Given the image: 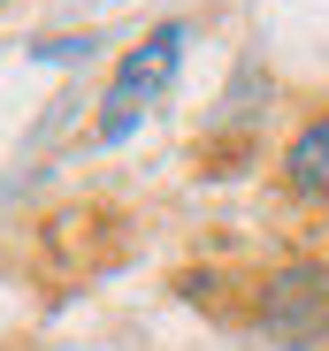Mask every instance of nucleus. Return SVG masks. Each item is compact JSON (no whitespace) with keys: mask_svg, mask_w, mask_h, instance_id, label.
I'll list each match as a JSON object with an SVG mask.
<instances>
[{"mask_svg":"<svg viewBox=\"0 0 329 351\" xmlns=\"http://www.w3.org/2000/svg\"><path fill=\"white\" fill-rule=\"evenodd\" d=\"M92 46H100V38H38L31 53H38V62H84Z\"/></svg>","mask_w":329,"mask_h":351,"instance_id":"nucleus-4","label":"nucleus"},{"mask_svg":"<svg viewBox=\"0 0 329 351\" xmlns=\"http://www.w3.org/2000/svg\"><path fill=\"white\" fill-rule=\"evenodd\" d=\"M177 62H184V23H153L123 62H115V84H107V114H100V138L107 145H123L131 130H138V114H146V99L177 77Z\"/></svg>","mask_w":329,"mask_h":351,"instance_id":"nucleus-1","label":"nucleus"},{"mask_svg":"<svg viewBox=\"0 0 329 351\" xmlns=\"http://www.w3.org/2000/svg\"><path fill=\"white\" fill-rule=\"evenodd\" d=\"M284 184L299 199H329V114H314V123L284 145Z\"/></svg>","mask_w":329,"mask_h":351,"instance_id":"nucleus-3","label":"nucleus"},{"mask_svg":"<svg viewBox=\"0 0 329 351\" xmlns=\"http://www.w3.org/2000/svg\"><path fill=\"white\" fill-rule=\"evenodd\" d=\"M260 328H268V343H284V351L321 343V336H329V267L299 260V267H284V275H268V290H260Z\"/></svg>","mask_w":329,"mask_h":351,"instance_id":"nucleus-2","label":"nucleus"}]
</instances>
